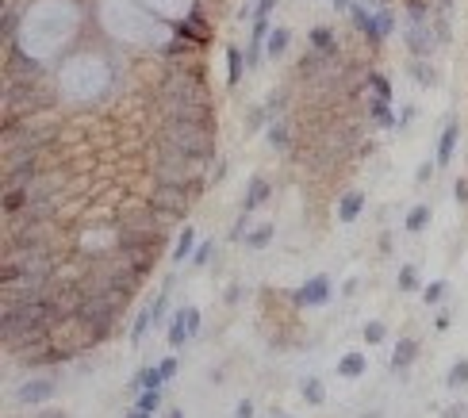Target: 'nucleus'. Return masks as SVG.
I'll return each instance as SVG.
<instances>
[{
    "instance_id": "1",
    "label": "nucleus",
    "mask_w": 468,
    "mask_h": 418,
    "mask_svg": "<svg viewBox=\"0 0 468 418\" xmlns=\"http://www.w3.org/2000/svg\"><path fill=\"white\" fill-rule=\"evenodd\" d=\"M200 192H203V180H158V188L150 192V208L161 219H180L188 215V208L196 203Z\"/></svg>"
},
{
    "instance_id": "2",
    "label": "nucleus",
    "mask_w": 468,
    "mask_h": 418,
    "mask_svg": "<svg viewBox=\"0 0 468 418\" xmlns=\"http://www.w3.org/2000/svg\"><path fill=\"white\" fill-rule=\"evenodd\" d=\"M58 138V127H46V123L35 119H23L15 127L4 130V150H31V154H43L46 146Z\"/></svg>"
},
{
    "instance_id": "3",
    "label": "nucleus",
    "mask_w": 468,
    "mask_h": 418,
    "mask_svg": "<svg viewBox=\"0 0 468 418\" xmlns=\"http://www.w3.org/2000/svg\"><path fill=\"white\" fill-rule=\"evenodd\" d=\"M54 391H58V380H54V376H35V380L20 384L15 399H20L23 407H39V403H46V399H51Z\"/></svg>"
},
{
    "instance_id": "4",
    "label": "nucleus",
    "mask_w": 468,
    "mask_h": 418,
    "mask_svg": "<svg viewBox=\"0 0 468 418\" xmlns=\"http://www.w3.org/2000/svg\"><path fill=\"white\" fill-rule=\"evenodd\" d=\"M326 299H330V281H326V276H315V281H307L295 292L300 307H319V303H326Z\"/></svg>"
},
{
    "instance_id": "5",
    "label": "nucleus",
    "mask_w": 468,
    "mask_h": 418,
    "mask_svg": "<svg viewBox=\"0 0 468 418\" xmlns=\"http://www.w3.org/2000/svg\"><path fill=\"white\" fill-rule=\"evenodd\" d=\"M457 138H461V127H457V123H446V130H441V138H438V166H449V161H453Z\"/></svg>"
},
{
    "instance_id": "6",
    "label": "nucleus",
    "mask_w": 468,
    "mask_h": 418,
    "mask_svg": "<svg viewBox=\"0 0 468 418\" xmlns=\"http://www.w3.org/2000/svg\"><path fill=\"white\" fill-rule=\"evenodd\" d=\"M415 357H418V342L415 338H403L396 346V357H392V368H396V372H407L410 365H415Z\"/></svg>"
},
{
    "instance_id": "7",
    "label": "nucleus",
    "mask_w": 468,
    "mask_h": 418,
    "mask_svg": "<svg viewBox=\"0 0 468 418\" xmlns=\"http://www.w3.org/2000/svg\"><path fill=\"white\" fill-rule=\"evenodd\" d=\"M361 208H365V196L353 188V192H346V196L338 200V219H342V223H353V219L361 215Z\"/></svg>"
},
{
    "instance_id": "8",
    "label": "nucleus",
    "mask_w": 468,
    "mask_h": 418,
    "mask_svg": "<svg viewBox=\"0 0 468 418\" xmlns=\"http://www.w3.org/2000/svg\"><path fill=\"white\" fill-rule=\"evenodd\" d=\"M188 342V307H180L173 315V323H169V346L180 349Z\"/></svg>"
},
{
    "instance_id": "9",
    "label": "nucleus",
    "mask_w": 468,
    "mask_h": 418,
    "mask_svg": "<svg viewBox=\"0 0 468 418\" xmlns=\"http://www.w3.org/2000/svg\"><path fill=\"white\" fill-rule=\"evenodd\" d=\"M265 200H269V180H253V184H250V192L242 196V211L250 215V211H253V208H261Z\"/></svg>"
},
{
    "instance_id": "10",
    "label": "nucleus",
    "mask_w": 468,
    "mask_h": 418,
    "mask_svg": "<svg viewBox=\"0 0 468 418\" xmlns=\"http://www.w3.org/2000/svg\"><path fill=\"white\" fill-rule=\"evenodd\" d=\"M388 31H392V12H376V20L368 15V27H365V35L373 39V43L388 39Z\"/></svg>"
},
{
    "instance_id": "11",
    "label": "nucleus",
    "mask_w": 468,
    "mask_h": 418,
    "mask_svg": "<svg viewBox=\"0 0 468 418\" xmlns=\"http://www.w3.org/2000/svg\"><path fill=\"white\" fill-rule=\"evenodd\" d=\"M407 46H410V54H418V58H422V54H430L434 50V35L426 27H415L407 35Z\"/></svg>"
},
{
    "instance_id": "12",
    "label": "nucleus",
    "mask_w": 468,
    "mask_h": 418,
    "mask_svg": "<svg viewBox=\"0 0 468 418\" xmlns=\"http://www.w3.org/2000/svg\"><path fill=\"white\" fill-rule=\"evenodd\" d=\"M161 384H166L161 368H142V372L131 380V388H135V391H150V388H161Z\"/></svg>"
},
{
    "instance_id": "13",
    "label": "nucleus",
    "mask_w": 468,
    "mask_h": 418,
    "mask_svg": "<svg viewBox=\"0 0 468 418\" xmlns=\"http://www.w3.org/2000/svg\"><path fill=\"white\" fill-rule=\"evenodd\" d=\"M288 43H292V35H288V27H276V31H269V58H281L284 50H288Z\"/></svg>"
},
{
    "instance_id": "14",
    "label": "nucleus",
    "mask_w": 468,
    "mask_h": 418,
    "mask_svg": "<svg viewBox=\"0 0 468 418\" xmlns=\"http://www.w3.org/2000/svg\"><path fill=\"white\" fill-rule=\"evenodd\" d=\"M154 326V307H146V311H138V318H135V326H131V346H138V342L146 338V330Z\"/></svg>"
},
{
    "instance_id": "15",
    "label": "nucleus",
    "mask_w": 468,
    "mask_h": 418,
    "mask_svg": "<svg viewBox=\"0 0 468 418\" xmlns=\"http://www.w3.org/2000/svg\"><path fill=\"white\" fill-rule=\"evenodd\" d=\"M196 250V231L192 227H185V231H180V238H177V250H173V261L180 265V261H188V253Z\"/></svg>"
},
{
    "instance_id": "16",
    "label": "nucleus",
    "mask_w": 468,
    "mask_h": 418,
    "mask_svg": "<svg viewBox=\"0 0 468 418\" xmlns=\"http://www.w3.org/2000/svg\"><path fill=\"white\" fill-rule=\"evenodd\" d=\"M269 142H273L276 150H292V130H288V123H284V119L273 123V130H269Z\"/></svg>"
},
{
    "instance_id": "17",
    "label": "nucleus",
    "mask_w": 468,
    "mask_h": 418,
    "mask_svg": "<svg viewBox=\"0 0 468 418\" xmlns=\"http://www.w3.org/2000/svg\"><path fill=\"white\" fill-rule=\"evenodd\" d=\"M338 372L349 376V380H353V376H361V372H365V353H346V357H342V365H338Z\"/></svg>"
},
{
    "instance_id": "18",
    "label": "nucleus",
    "mask_w": 468,
    "mask_h": 418,
    "mask_svg": "<svg viewBox=\"0 0 468 418\" xmlns=\"http://www.w3.org/2000/svg\"><path fill=\"white\" fill-rule=\"evenodd\" d=\"M368 88L376 93V100L392 104V85H388V77H384V73H368Z\"/></svg>"
},
{
    "instance_id": "19",
    "label": "nucleus",
    "mask_w": 468,
    "mask_h": 418,
    "mask_svg": "<svg viewBox=\"0 0 468 418\" xmlns=\"http://www.w3.org/2000/svg\"><path fill=\"white\" fill-rule=\"evenodd\" d=\"M426 223H430V208H422V203H418V208H410V215H407V223H403V227H407L410 234H418Z\"/></svg>"
},
{
    "instance_id": "20",
    "label": "nucleus",
    "mask_w": 468,
    "mask_h": 418,
    "mask_svg": "<svg viewBox=\"0 0 468 418\" xmlns=\"http://www.w3.org/2000/svg\"><path fill=\"white\" fill-rule=\"evenodd\" d=\"M311 46H315L319 54H330V50H334V31L315 27V31H311Z\"/></svg>"
},
{
    "instance_id": "21",
    "label": "nucleus",
    "mask_w": 468,
    "mask_h": 418,
    "mask_svg": "<svg viewBox=\"0 0 468 418\" xmlns=\"http://www.w3.org/2000/svg\"><path fill=\"white\" fill-rule=\"evenodd\" d=\"M303 396H307V403H311V407H319V403L326 399L323 380H315V376H311V380H303Z\"/></svg>"
},
{
    "instance_id": "22",
    "label": "nucleus",
    "mask_w": 468,
    "mask_h": 418,
    "mask_svg": "<svg viewBox=\"0 0 468 418\" xmlns=\"http://www.w3.org/2000/svg\"><path fill=\"white\" fill-rule=\"evenodd\" d=\"M227 62H231V69H227V81H231V85H238V81H242V69H246V65H242V54L231 46V50H227Z\"/></svg>"
},
{
    "instance_id": "23",
    "label": "nucleus",
    "mask_w": 468,
    "mask_h": 418,
    "mask_svg": "<svg viewBox=\"0 0 468 418\" xmlns=\"http://www.w3.org/2000/svg\"><path fill=\"white\" fill-rule=\"evenodd\" d=\"M161 407V388H150V391H142V396H138V411H158Z\"/></svg>"
},
{
    "instance_id": "24",
    "label": "nucleus",
    "mask_w": 468,
    "mask_h": 418,
    "mask_svg": "<svg viewBox=\"0 0 468 418\" xmlns=\"http://www.w3.org/2000/svg\"><path fill=\"white\" fill-rule=\"evenodd\" d=\"M449 388H461V384H468V360H457L453 368H449Z\"/></svg>"
},
{
    "instance_id": "25",
    "label": "nucleus",
    "mask_w": 468,
    "mask_h": 418,
    "mask_svg": "<svg viewBox=\"0 0 468 418\" xmlns=\"http://www.w3.org/2000/svg\"><path fill=\"white\" fill-rule=\"evenodd\" d=\"M269 238H273V227L265 223V227H258V231H253L246 242H250V250H261V245H269Z\"/></svg>"
},
{
    "instance_id": "26",
    "label": "nucleus",
    "mask_w": 468,
    "mask_h": 418,
    "mask_svg": "<svg viewBox=\"0 0 468 418\" xmlns=\"http://www.w3.org/2000/svg\"><path fill=\"white\" fill-rule=\"evenodd\" d=\"M384 338H388V326H384V323H368L365 326V342H373V346H376V342H384Z\"/></svg>"
},
{
    "instance_id": "27",
    "label": "nucleus",
    "mask_w": 468,
    "mask_h": 418,
    "mask_svg": "<svg viewBox=\"0 0 468 418\" xmlns=\"http://www.w3.org/2000/svg\"><path fill=\"white\" fill-rule=\"evenodd\" d=\"M441 296H446V284H441V281H434V284H430V288H426V292H422V299H426V303H430V307H434V303H441Z\"/></svg>"
},
{
    "instance_id": "28",
    "label": "nucleus",
    "mask_w": 468,
    "mask_h": 418,
    "mask_svg": "<svg viewBox=\"0 0 468 418\" xmlns=\"http://www.w3.org/2000/svg\"><path fill=\"white\" fill-rule=\"evenodd\" d=\"M211 250H215V242H203V245H196V253H192V265H208V261H211Z\"/></svg>"
},
{
    "instance_id": "29",
    "label": "nucleus",
    "mask_w": 468,
    "mask_h": 418,
    "mask_svg": "<svg viewBox=\"0 0 468 418\" xmlns=\"http://www.w3.org/2000/svg\"><path fill=\"white\" fill-rule=\"evenodd\" d=\"M399 288H403V292H415L418 288V276H415V269H403V273H399Z\"/></svg>"
},
{
    "instance_id": "30",
    "label": "nucleus",
    "mask_w": 468,
    "mask_h": 418,
    "mask_svg": "<svg viewBox=\"0 0 468 418\" xmlns=\"http://www.w3.org/2000/svg\"><path fill=\"white\" fill-rule=\"evenodd\" d=\"M196 334H200V311H196V307H188V342H192Z\"/></svg>"
},
{
    "instance_id": "31",
    "label": "nucleus",
    "mask_w": 468,
    "mask_h": 418,
    "mask_svg": "<svg viewBox=\"0 0 468 418\" xmlns=\"http://www.w3.org/2000/svg\"><path fill=\"white\" fill-rule=\"evenodd\" d=\"M158 368H161V376H166V380H173V376H177V357H166Z\"/></svg>"
},
{
    "instance_id": "32",
    "label": "nucleus",
    "mask_w": 468,
    "mask_h": 418,
    "mask_svg": "<svg viewBox=\"0 0 468 418\" xmlns=\"http://www.w3.org/2000/svg\"><path fill=\"white\" fill-rule=\"evenodd\" d=\"M453 196H457V203H468V180H457Z\"/></svg>"
},
{
    "instance_id": "33",
    "label": "nucleus",
    "mask_w": 468,
    "mask_h": 418,
    "mask_svg": "<svg viewBox=\"0 0 468 418\" xmlns=\"http://www.w3.org/2000/svg\"><path fill=\"white\" fill-rule=\"evenodd\" d=\"M234 418H253V403H250V399H242V403H238Z\"/></svg>"
},
{
    "instance_id": "34",
    "label": "nucleus",
    "mask_w": 468,
    "mask_h": 418,
    "mask_svg": "<svg viewBox=\"0 0 468 418\" xmlns=\"http://www.w3.org/2000/svg\"><path fill=\"white\" fill-rule=\"evenodd\" d=\"M334 8L342 12V8H353V4H349V0H334Z\"/></svg>"
},
{
    "instance_id": "35",
    "label": "nucleus",
    "mask_w": 468,
    "mask_h": 418,
    "mask_svg": "<svg viewBox=\"0 0 468 418\" xmlns=\"http://www.w3.org/2000/svg\"><path fill=\"white\" fill-rule=\"evenodd\" d=\"M449 4H453V0H438V8H441V12H446V8H449Z\"/></svg>"
},
{
    "instance_id": "36",
    "label": "nucleus",
    "mask_w": 468,
    "mask_h": 418,
    "mask_svg": "<svg viewBox=\"0 0 468 418\" xmlns=\"http://www.w3.org/2000/svg\"><path fill=\"white\" fill-rule=\"evenodd\" d=\"M169 418H185V414H180V411H169Z\"/></svg>"
},
{
    "instance_id": "37",
    "label": "nucleus",
    "mask_w": 468,
    "mask_h": 418,
    "mask_svg": "<svg viewBox=\"0 0 468 418\" xmlns=\"http://www.w3.org/2000/svg\"><path fill=\"white\" fill-rule=\"evenodd\" d=\"M281 418H284V414H281Z\"/></svg>"
}]
</instances>
